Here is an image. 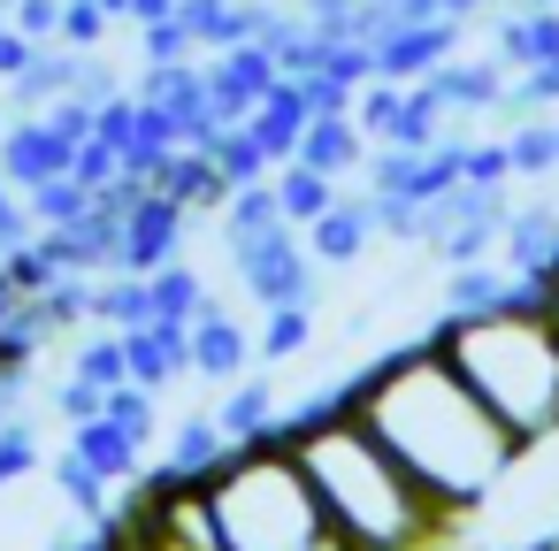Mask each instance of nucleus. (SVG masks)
<instances>
[{"instance_id": "29", "label": "nucleus", "mask_w": 559, "mask_h": 551, "mask_svg": "<svg viewBox=\"0 0 559 551\" xmlns=\"http://www.w3.org/2000/svg\"><path fill=\"white\" fill-rule=\"evenodd\" d=\"M146 284H154V314H169V322H200V314L215 307V291H207V276H200V268H192L185 253H177L169 268H154Z\"/></svg>"}, {"instance_id": "47", "label": "nucleus", "mask_w": 559, "mask_h": 551, "mask_svg": "<svg viewBox=\"0 0 559 551\" xmlns=\"http://www.w3.org/2000/svg\"><path fill=\"white\" fill-rule=\"evenodd\" d=\"M467 551H559V536H536V543H467Z\"/></svg>"}, {"instance_id": "42", "label": "nucleus", "mask_w": 559, "mask_h": 551, "mask_svg": "<svg viewBox=\"0 0 559 551\" xmlns=\"http://www.w3.org/2000/svg\"><path fill=\"white\" fill-rule=\"evenodd\" d=\"M467 184H513V154H506V139H467Z\"/></svg>"}, {"instance_id": "7", "label": "nucleus", "mask_w": 559, "mask_h": 551, "mask_svg": "<svg viewBox=\"0 0 559 551\" xmlns=\"http://www.w3.org/2000/svg\"><path fill=\"white\" fill-rule=\"evenodd\" d=\"M284 70H276V55L253 39V47H215L207 55V93H215V116L223 123H246L261 100H269V85H276Z\"/></svg>"}, {"instance_id": "14", "label": "nucleus", "mask_w": 559, "mask_h": 551, "mask_svg": "<svg viewBox=\"0 0 559 551\" xmlns=\"http://www.w3.org/2000/svg\"><path fill=\"white\" fill-rule=\"evenodd\" d=\"M146 184L154 192H169L177 207H192V215H215L223 200H230V184H223V169H215V154L207 146H169L154 169H146Z\"/></svg>"}, {"instance_id": "27", "label": "nucleus", "mask_w": 559, "mask_h": 551, "mask_svg": "<svg viewBox=\"0 0 559 551\" xmlns=\"http://www.w3.org/2000/svg\"><path fill=\"white\" fill-rule=\"evenodd\" d=\"M55 490H62V498H70V505H78V513H85L93 528H100V520L116 513V498H123V490H116V482H108V475H100V467H93V459L78 452V444H70V452L55 459Z\"/></svg>"}, {"instance_id": "38", "label": "nucleus", "mask_w": 559, "mask_h": 551, "mask_svg": "<svg viewBox=\"0 0 559 551\" xmlns=\"http://www.w3.org/2000/svg\"><path fill=\"white\" fill-rule=\"evenodd\" d=\"M108 32H116V16L100 9V0H62V47H108Z\"/></svg>"}, {"instance_id": "20", "label": "nucleus", "mask_w": 559, "mask_h": 551, "mask_svg": "<svg viewBox=\"0 0 559 551\" xmlns=\"http://www.w3.org/2000/svg\"><path fill=\"white\" fill-rule=\"evenodd\" d=\"M70 444H78V452H85V459H93V467H100V475H108L116 490H131V482L146 475V444H139V436H123V429H116L108 414L78 421V429H70Z\"/></svg>"}, {"instance_id": "54", "label": "nucleus", "mask_w": 559, "mask_h": 551, "mask_svg": "<svg viewBox=\"0 0 559 551\" xmlns=\"http://www.w3.org/2000/svg\"><path fill=\"white\" fill-rule=\"evenodd\" d=\"M536 9H559V0H536Z\"/></svg>"}, {"instance_id": "51", "label": "nucleus", "mask_w": 559, "mask_h": 551, "mask_svg": "<svg viewBox=\"0 0 559 551\" xmlns=\"http://www.w3.org/2000/svg\"><path fill=\"white\" fill-rule=\"evenodd\" d=\"M544 299H551V314H559V268H551V276H544Z\"/></svg>"}, {"instance_id": "16", "label": "nucleus", "mask_w": 559, "mask_h": 551, "mask_svg": "<svg viewBox=\"0 0 559 551\" xmlns=\"http://www.w3.org/2000/svg\"><path fill=\"white\" fill-rule=\"evenodd\" d=\"M85 85V47H62V39H47L39 55H32V70L9 85V108L16 116H47L62 93H78Z\"/></svg>"}, {"instance_id": "9", "label": "nucleus", "mask_w": 559, "mask_h": 551, "mask_svg": "<svg viewBox=\"0 0 559 551\" xmlns=\"http://www.w3.org/2000/svg\"><path fill=\"white\" fill-rule=\"evenodd\" d=\"M78 146L47 123V116H9V139H0V177L16 192H39L47 177H70Z\"/></svg>"}, {"instance_id": "25", "label": "nucleus", "mask_w": 559, "mask_h": 551, "mask_svg": "<svg viewBox=\"0 0 559 551\" xmlns=\"http://www.w3.org/2000/svg\"><path fill=\"white\" fill-rule=\"evenodd\" d=\"M521 291V276L506 268V261H467V268H452V284H444V314H483V307H498V299H513Z\"/></svg>"}, {"instance_id": "21", "label": "nucleus", "mask_w": 559, "mask_h": 551, "mask_svg": "<svg viewBox=\"0 0 559 551\" xmlns=\"http://www.w3.org/2000/svg\"><path fill=\"white\" fill-rule=\"evenodd\" d=\"M444 100H437V85L429 77H414L406 93H399V108H391V123H383V139L376 146H406V154H421V146H437L444 139Z\"/></svg>"}, {"instance_id": "49", "label": "nucleus", "mask_w": 559, "mask_h": 551, "mask_svg": "<svg viewBox=\"0 0 559 551\" xmlns=\"http://www.w3.org/2000/svg\"><path fill=\"white\" fill-rule=\"evenodd\" d=\"M307 551H353V543H345V536L330 528V536H322V543H307Z\"/></svg>"}, {"instance_id": "33", "label": "nucleus", "mask_w": 559, "mask_h": 551, "mask_svg": "<svg viewBox=\"0 0 559 551\" xmlns=\"http://www.w3.org/2000/svg\"><path fill=\"white\" fill-rule=\"evenodd\" d=\"M24 200H32V223H39V230H62V223L93 215V184H78V177H47V184L24 192Z\"/></svg>"}, {"instance_id": "18", "label": "nucleus", "mask_w": 559, "mask_h": 551, "mask_svg": "<svg viewBox=\"0 0 559 551\" xmlns=\"http://www.w3.org/2000/svg\"><path fill=\"white\" fill-rule=\"evenodd\" d=\"M368 131L353 123V116H314L307 131H299V154L292 161H307V169H322V177H337V184H353L360 177V161H368Z\"/></svg>"}, {"instance_id": "45", "label": "nucleus", "mask_w": 559, "mask_h": 551, "mask_svg": "<svg viewBox=\"0 0 559 551\" xmlns=\"http://www.w3.org/2000/svg\"><path fill=\"white\" fill-rule=\"evenodd\" d=\"M353 9V0H299V16H314V24H337Z\"/></svg>"}, {"instance_id": "46", "label": "nucleus", "mask_w": 559, "mask_h": 551, "mask_svg": "<svg viewBox=\"0 0 559 551\" xmlns=\"http://www.w3.org/2000/svg\"><path fill=\"white\" fill-rule=\"evenodd\" d=\"M162 16H177V0H131V24H162Z\"/></svg>"}, {"instance_id": "26", "label": "nucleus", "mask_w": 559, "mask_h": 551, "mask_svg": "<svg viewBox=\"0 0 559 551\" xmlns=\"http://www.w3.org/2000/svg\"><path fill=\"white\" fill-rule=\"evenodd\" d=\"M93 322H100V330H146V322H154V284H146V276H123V268L100 276V284H93Z\"/></svg>"}, {"instance_id": "32", "label": "nucleus", "mask_w": 559, "mask_h": 551, "mask_svg": "<svg viewBox=\"0 0 559 551\" xmlns=\"http://www.w3.org/2000/svg\"><path fill=\"white\" fill-rule=\"evenodd\" d=\"M100 414H108L123 436H139V444L154 452V436H162V391H146V383H116V391L100 398Z\"/></svg>"}, {"instance_id": "36", "label": "nucleus", "mask_w": 559, "mask_h": 551, "mask_svg": "<svg viewBox=\"0 0 559 551\" xmlns=\"http://www.w3.org/2000/svg\"><path fill=\"white\" fill-rule=\"evenodd\" d=\"M192 55H207V47H200V32H192L185 16L139 24V62H192Z\"/></svg>"}, {"instance_id": "34", "label": "nucleus", "mask_w": 559, "mask_h": 551, "mask_svg": "<svg viewBox=\"0 0 559 551\" xmlns=\"http://www.w3.org/2000/svg\"><path fill=\"white\" fill-rule=\"evenodd\" d=\"M261 223H284L276 177H261V184H238V192L215 207V230H261Z\"/></svg>"}, {"instance_id": "1", "label": "nucleus", "mask_w": 559, "mask_h": 551, "mask_svg": "<svg viewBox=\"0 0 559 551\" xmlns=\"http://www.w3.org/2000/svg\"><path fill=\"white\" fill-rule=\"evenodd\" d=\"M345 406L399 452V467L437 498V513L475 520L521 467V436L475 398V383L444 360L437 337L376 352L360 375H345Z\"/></svg>"}, {"instance_id": "13", "label": "nucleus", "mask_w": 559, "mask_h": 551, "mask_svg": "<svg viewBox=\"0 0 559 551\" xmlns=\"http://www.w3.org/2000/svg\"><path fill=\"white\" fill-rule=\"evenodd\" d=\"M123 352H131V383H146V391H169L177 375H192V322H169V314H154L146 330H123Z\"/></svg>"}, {"instance_id": "28", "label": "nucleus", "mask_w": 559, "mask_h": 551, "mask_svg": "<svg viewBox=\"0 0 559 551\" xmlns=\"http://www.w3.org/2000/svg\"><path fill=\"white\" fill-rule=\"evenodd\" d=\"M207 154H215V169H223V184H230V192H238V184H261V177H276V154L253 139V123H223Z\"/></svg>"}, {"instance_id": "30", "label": "nucleus", "mask_w": 559, "mask_h": 551, "mask_svg": "<svg viewBox=\"0 0 559 551\" xmlns=\"http://www.w3.org/2000/svg\"><path fill=\"white\" fill-rule=\"evenodd\" d=\"M307 345H314V307H276V314H261V337H253V352H261L269 368H284V360H307Z\"/></svg>"}, {"instance_id": "44", "label": "nucleus", "mask_w": 559, "mask_h": 551, "mask_svg": "<svg viewBox=\"0 0 559 551\" xmlns=\"http://www.w3.org/2000/svg\"><path fill=\"white\" fill-rule=\"evenodd\" d=\"M16 406H24V375L0 368V421H16Z\"/></svg>"}, {"instance_id": "22", "label": "nucleus", "mask_w": 559, "mask_h": 551, "mask_svg": "<svg viewBox=\"0 0 559 551\" xmlns=\"http://www.w3.org/2000/svg\"><path fill=\"white\" fill-rule=\"evenodd\" d=\"M223 452H230V436H223L215 406H207V414H177V429L162 436V467H169V475H207Z\"/></svg>"}, {"instance_id": "15", "label": "nucleus", "mask_w": 559, "mask_h": 551, "mask_svg": "<svg viewBox=\"0 0 559 551\" xmlns=\"http://www.w3.org/2000/svg\"><path fill=\"white\" fill-rule=\"evenodd\" d=\"M490 55H498L513 77L536 70V62H551V55H559V9H536V0L506 9V16L490 24Z\"/></svg>"}, {"instance_id": "6", "label": "nucleus", "mask_w": 559, "mask_h": 551, "mask_svg": "<svg viewBox=\"0 0 559 551\" xmlns=\"http://www.w3.org/2000/svg\"><path fill=\"white\" fill-rule=\"evenodd\" d=\"M460 39H467V24H460V16L391 24V32L376 39V70H383V77H399V85H414V77H429L437 62H452V55H460Z\"/></svg>"}, {"instance_id": "24", "label": "nucleus", "mask_w": 559, "mask_h": 551, "mask_svg": "<svg viewBox=\"0 0 559 551\" xmlns=\"http://www.w3.org/2000/svg\"><path fill=\"white\" fill-rule=\"evenodd\" d=\"M506 154H513V177H521V184L559 177V116H521V123L506 131Z\"/></svg>"}, {"instance_id": "23", "label": "nucleus", "mask_w": 559, "mask_h": 551, "mask_svg": "<svg viewBox=\"0 0 559 551\" xmlns=\"http://www.w3.org/2000/svg\"><path fill=\"white\" fill-rule=\"evenodd\" d=\"M276 200H284V223H314V215H330L337 200H345V184L337 177H322V169H307V161H276Z\"/></svg>"}, {"instance_id": "12", "label": "nucleus", "mask_w": 559, "mask_h": 551, "mask_svg": "<svg viewBox=\"0 0 559 551\" xmlns=\"http://www.w3.org/2000/svg\"><path fill=\"white\" fill-rule=\"evenodd\" d=\"M429 85H437V100H444L452 116H483V108H506L513 70H506L498 55H452V62L429 70Z\"/></svg>"}, {"instance_id": "52", "label": "nucleus", "mask_w": 559, "mask_h": 551, "mask_svg": "<svg viewBox=\"0 0 559 551\" xmlns=\"http://www.w3.org/2000/svg\"><path fill=\"white\" fill-rule=\"evenodd\" d=\"M483 9H513V0H483Z\"/></svg>"}, {"instance_id": "40", "label": "nucleus", "mask_w": 559, "mask_h": 551, "mask_svg": "<svg viewBox=\"0 0 559 551\" xmlns=\"http://www.w3.org/2000/svg\"><path fill=\"white\" fill-rule=\"evenodd\" d=\"M70 177H78V184H93V192H108V184L123 177V154H116L108 139H85V146H78V161H70Z\"/></svg>"}, {"instance_id": "31", "label": "nucleus", "mask_w": 559, "mask_h": 551, "mask_svg": "<svg viewBox=\"0 0 559 551\" xmlns=\"http://www.w3.org/2000/svg\"><path fill=\"white\" fill-rule=\"evenodd\" d=\"M70 375H85V383H100V391H116V383H131V352H123V330H100L93 322V337L70 352Z\"/></svg>"}, {"instance_id": "37", "label": "nucleus", "mask_w": 559, "mask_h": 551, "mask_svg": "<svg viewBox=\"0 0 559 551\" xmlns=\"http://www.w3.org/2000/svg\"><path fill=\"white\" fill-rule=\"evenodd\" d=\"M24 475H39V429L16 414V421H0V490H16Z\"/></svg>"}, {"instance_id": "39", "label": "nucleus", "mask_w": 559, "mask_h": 551, "mask_svg": "<svg viewBox=\"0 0 559 551\" xmlns=\"http://www.w3.org/2000/svg\"><path fill=\"white\" fill-rule=\"evenodd\" d=\"M39 238V223H32V200L9 184V177H0V261H9L16 245H32Z\"/></svg>"}, {"instance_id": "43", "label": "nucleus", "mask_w": 559, "mask_h": 551, "mask_svg": "<svg viewBox=\"0 0 559 551\" xmlns=\"http://www.w3.org/2000/svg\"><path fill=\"white\" fill-rule=\"evenodd\" d=\"M9 16H16V32H32L39 47L62 39V0H9Z\"/></svg>"}, {"instance_id": "5", "label": "nucleus", "mask_w": 559, "mask_h": 551, "mask_svg": "<svg viewBox=\"0 0 559 551\" xmlns=\"http://www.w3.org/2000/svg\"><path fill=\"white\" fill-rule=\"evenodd\" d=\"M223 261L238 268V284H246V299H253L261 314H276V307H314V299H322V261H314V245H307L299 223L223 230Z\"/></svg>"}, {"instance_id": "3", "label": "nucleus", "mask_w": 559, "mask_h": 551, "mask_svg": "<svg viewBox=\"0 0 559 551\" xmlns=\"http://www.w3.org/2000/svg\"><path fill=\"white\" fill-rule=\"evenodd\" d=\"M429 337L528 452L559 436V314L544 284H521L483 314H437Z\"/></svg>"}, {"instance_id": "50", "label": "nucleus", "mask_w": 559, "mask_h": 551, "mask_svg": "<svg viewBox=\"0 0 559 551\" xmlns=\"http://www.w3.org/2000/svg\"><path fill=\"white\" fill-rule=\"evenodd\" d=\"M100 9H108L116 24H131V0H100Z\"/></svg>"}, {"instance_id": "11", "label": "nucleus", "mask_w": 559, "mask_h": 551, "mask_svg": "<svg viewBox=\"0 0 559 551\" xmlns=\"http://www.w3.org/2000/svg\"><path fill=\"white\" fill-rule=\"evenodd\" d=\"M253 360H261V352H253L246 322L215 299V307L192 322V375H200V383H238V375H253Z\"/></svg>"}, {"instance_id": "10", "label": "nucleus", "mask_w": 559, "mask_h": 551, "mask_svg": "<svg viewBox=\"0 0 559 551\" xmlns=\"http://www.w3.org/2000/svg\"><path fill=\"white\" fill-rule=\"evenodd\" d=\"M498 261H506L521 284H544V276L559 268V200H513L506 238H498Z\"/></svg>"}, {"instance_id": "55", "label": "nucleus", "mask_w": 559, "mask_h": 551, "mask_svg": "<svg viewBox=\"0 0 559 551\" xmlns=\"http://www.w3.org/2000/svg\"><path fill=\"white\" fill-rule=\"evenodd\" d=\"M85 551H100V543H85Z\"/></svg>"}, {"instance_id": "35", "label": "nucleus", "mask_w": 559, "mask_h": 551, "mask_svg": "<svg viewBox=\"0 0 559 551\" xmlns=\"http://www.w3.org/2000/svg\"><path fill=\"white\" fill-rule=\"evenodd\" d=\"M368 207H376V238H391V245H421V238H429V207H421V200H406V192H368Z\"/></svg>"}, {"instance_id": "53", "label": "nucleus", "mask_w": 559, "mask_h": 551, "mask_svg": "<svg viewBox=\"0 0 559 551\" xmlns=\"http://www.w3.org/2000/svg\"><path fill=\"white\" fill-rule=\"evenodd\" d=\"M0 139H9V116H0Z\"/></svg>"}, {"instance_id": "41", "label": "nucleus", "mask_w": 559, "mask_h": 551, "mask_svg": "<svg viewBox=\"0 0 559 551\" xmlns=\"http://www.w3.org/2000/svg\"><path fill=\"white\" fill-rule=\"evenodd\" d=\"M100 398H108L100 383H85V375H62V391H55V421H62V429H78V421H93V414H100Z\"/></svg>"}, {"instance_id": "19", "label": "nucleus", "mask_w": 559, "mask_h": 551, "mask_svg": "<svg viewBox=\"0 0 559 551\" xmlns=\"http://www.w3.org/2000/svg\"><path fill=\"white\" fill-rule=\"evenodd\" d=\"M215 421H223V436L230 444H253V436H276V391H269V375L253 368V375H238V383H223V406H215Z\"/></svg>"}, {"instance_id": "4", "label": "nucleus", "mask_w": 559, "mask_h": 551, "mask_svg": "<svg viewBox=\"0 0 559 551\" xmlns=\"http://www.w3.org/2000/svg\"><path fill=\"white\" fill-rule=\"evenodd\" d=\"M200 482H207L223 551H307V543L330 536V513L314 498V475L299 467V452L284 436L230 444Z\"/></svg>"}, {"instance_id": "48", "label": "nucleus", "mask_w": 559, "mask_h": 551, "mask_svg": "<svg viewBox=\"0 0 559 551\" xmlns=\"http://www.w3.org/2000/svg\"><path fill=\"white\" fill-rule=\"evenodd\" d=\"M16 299H24V291H16V284H9V268H0V314H9V307H16Z\"/></svg>"}, {"instance_id": "17", "label": "nucleus", "mask_w": 559, "mask_h": 551, "mask_svg": "<svg viewBox=\"0 0 559 551\" xmlns=\"http://www.w3.org/2000/svg\"><path fill=\"white\" fill-rule=\"evenodd\" d=\"M368 238H376L368 184H360V192L345 184V200H337L330 215H314V223H307V245H314V261H322V268H345V261H360V253H368Z\"/></svg>"}, {"instance_id": "2", "label": "nucleus", "mask_w": 559, "mask_h": 551, "mask_svg": "<svg viewBox=\"0 0 559 551\" xmlns=\"http://www.w3.org/2000/svg\"><path fill=\"white\" fill-rule=\"evenodd\" d=\"M276 436L299 452V467L314 475V498L330 513V528L360 551H421L452 513H437V498L399 467V452L345 406L337 391H314L307 406H292L276 421Z\"/></svg>"}, {"instance_id": "8", "label": "nucleus", "mask_w": 559, "mask_h": 551, "mask_svg": "<svg viewBox=\"0 0 559 551\" xmlns=\"http://www.w3.org/2000/svg\"><path fill=\"white\" fill-rule=\"evenodd\" d=\"M185 223L192 207H177L169 192H146L131 215H123V276H154L185 253Z\"/></svg>"}]
</instances>
